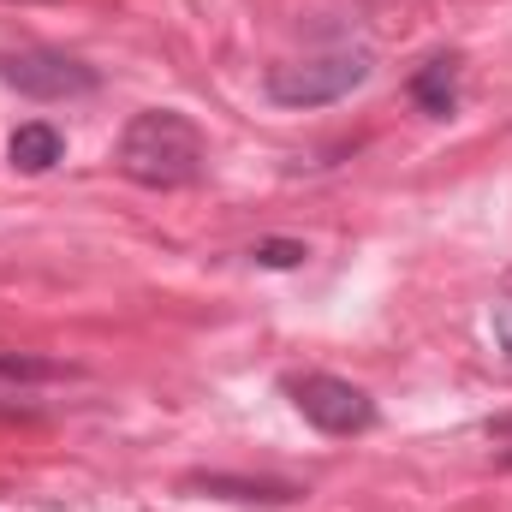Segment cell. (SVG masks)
Returning <instances> with one entry per match:
<instances>
[{"instance_id":"6da1fadb","label":"cell","mask_w":512,"mask_h":512,"mask_svg":"<svg viewBox=\"0 0 512 512\" xmlns=\"http://www.w3.org/2000/svg\"><path fill=\"white\" fill-rule=\"evenodd\" d=\"M114 161H120L126 179L149 185V191H179V185H191L203 173L209 143H203L197 120H185L179 108H143V114L126 120Z\"/></svg>"},{"instance_id":"7a4b0ae2","label":"cell","mask_w":512,"mask_h":512,"mask_svg":"<svg viewBox=\"0 0 512 512\" xmlns=\"http://www.w3.org/2000/svg\"><path fill=\"white\" fill-rule=\"evenodd\" d=\"M370 72H376V54L370 48H322V54L268 66L262 96L274 108H328V102L352 96L358 84H370Z\"/></svg>"},{"instance_id":"3957f363","label":"cell","mask_w":512,"mask_h":512,"mask_svg":"<svg viewBox=\"0 0 512 512\" xmlns=\"http://www.w3.org/2000/svg\"><path fill=\"white\" fill-rule=\"evenodd\" d=\"M0 84H12L30 102H72L96 90V66H84L66 48H18V54H0Z\"/></svg>"},{"instance_id":"277c9868","label":"cell","mask_w":512,"mask_h":512,"mask_svg":"<svg viewBox=\"0 0 512 512\" xmlns=\"http://www.w3.org/2000/svg\"><path fill=\"white\" fill-rule=\"evenodd\" d=\"M286 393L304 411V423H316L322 435H364V429H376V399L358 382H346V376L310 370V376H292Z\"/></svg>"},{"instance_id":"5b68a950","label":"cell","mask_w":512,"mask_h":512,"mask_svg":"<svg viewBox=\"0 0 512 512\" xmlns=\"http://www.w3.org/2000/svg\"><path fill=\"white\" fill-rule=\"evenodd\" d=\"M411 102L429 114V120H447L459 108V60L453 54H435L423 72H411Z\"/></svg>"},{"instance_id":"8992f818","label":"cell","mask_w":512,"mask_h":512,"mask_svg":"<svg viewBox=\"0 0 512 512\" xmlns=\"http://www.w3.org/2000/svg\"><path fill=\"white\" fill-rule=\"evenodd\" d=\"M60 155H66V137L48 126V120H24V126L6 137V161L18 173H48V167H60Z\"/></svg>"},{"instance_id":"52a82bcc","label":"cell","mask_w":512,"mask_h":512,"mask_svg":"<svg viewBox=\"0 0 512 512\" xmlns=\"http://www.w3.org/2000/svg\"><path fill=\"white\" fill-rule=\"evenodd\" d=\"M489 334H495L501 358L512 364V268H507V280L495 286V298H489Z\"/></svg>"},{"instance_id":"ba28073f","label":"cell","mask_w":512,"mask_h":512,"mask_svg":"<svg viewBox=\"0 0 512 512\" xmlns=\"http://www.w3.org/2000/svg\"><path fill=\"white\" fill-rule=\"evenodd\" d=\"M203 489L239 495V501H292V495H298V489H286V483H233V477H203Z\"/></svg>"},{"instance_id":"9c48e42d","label":"cell","mask_w":512,"mask_h":512,"mask_svg":"<svg viewBox=\"0 0 512 512\" xmlns=\"http://www.w3.org/2000/svg\"><path fill=\"white\" fill-rule=\"evenodd\" d=\"M304 256H310V251H304L298 239H256L251 262H262V268H298Z\"/></svg>"},{"instance_id":"30bf717a","label":"cell","mask_w":512,"mask_h":512,"mask_svg":"<svg viewBox=\"0 0 512 512\" xmlns=\"http://www.w3.org/2000/svg\"><path fill=\"white\" fill-rule=\"evenodd\" d=\"M48 376H60V364H42V358H12V352H0V382H48Z\"/></svg>"},{"instance_id":"8fae6325","label":"cell","mask_w":512,"mask_h":512,"mask_svg":"<svg viewBox=\"0 0 512 512\" xmlns=\"http://www.w3.org/2000/svg\"><path fill=\"white\" fill-rule=\"evenodd\" d=\"M489 435H501V441H507V465H512V417H501V423H495Z\"/></svg>"}]
</instances>
